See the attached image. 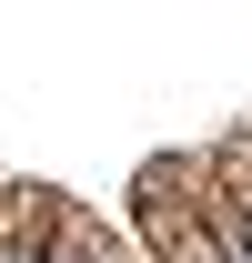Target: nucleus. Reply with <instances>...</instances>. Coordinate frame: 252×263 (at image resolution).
<instances>
[{
	"instance_id": "nucleus-2",
	"label": "nucleus",
	"mask_w": 252,
	"mask_h": 263,
	"mask_svg": "<svg viewBox=\"0 0 252 263\" xmlns=\"http://www.w3.org/2000/svg\"><path fill=\"white\" fill-rule=\"evenodd\" d=\"M101 243H111V233H101L91 213H71V202H61V223H51V263H101Z\"/></svg>"
},
{
	"instance_id": "nucleus-1",
	"label": "nucleus",
	"mask_w": 252,
	"mask_h": 263,
	"mask_svg": "<svg viewBox=\"0 0 252 263\" xmlns=\"http://www.w3.org/2000/svg\"><path fill=\"white\" fill-rule=\"evenodd\" d=\"M51 223H61V202H51V193L0 182V263H51Z\"/></svg>"
},
{
	"instance_id": "nucleus-3",
	"label": "nucleus",
	"mask_w": 252,
	"mask_h": 263,
	"mask_svg": "<svg viewBox=\"0 0 252 263\" xmlns=\"http://www.w3.org/2000/svg\"><path fill=\"white\" fill-rule=\"evenodd\" d=\"M101 263H141V253H121V243H101Z\"/></svg>"
}]
</instances>
